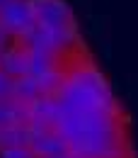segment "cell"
Here are the masks:
<instances>
[{"label": "cell", "instance_id": "7c38bea8", "mask_svg": "<svg viewBox=\"0 0 138 158\" xmlns=\"http://www.w3.org/2000/svg\"><path fill=\"white\" fill-rule=\"evenodd\" d=\"M63 158H75V156H73V153H68V156H63Z\"/></svg>", "mask_w": 138, "mask_h": 158}, {"label": "cell", "instance_id": "8992f818", "mask_svg": "<svg viewBox=\"0 0 138 158\" xmlns=\"http://www.w3.org/2000/svg\"><path fill=\"white\" fill-rule=\"evenodd\" d=\"M12 98L20 100V102H27V105L37 102V100L41 98V90H39L37 78H32V76L17 78V80H15V93H12Z\"/></svg>", "mask_w": 138, "mask_h": 158}, {"label": "cell", "instance_id": "ba28073f", "mask_svg": "<svg viewBox=\"0 0 138 158\" xmlns=\"http://www.w3.org/2000/svg\"><path fill=\"white\" fill-rule=\"evenodd\" d=\"M0 158H37L29 146H12V148H2Z\"/></svg>", "mask_w": 138, "mask_h": 158}, {"label": "cell", "instance_id": "4fadbf2b", "mask_svg": "<svg viewBox=\"0 0 138 158\" xmlns=\"http://www.w3.org/2000/svg\"><path fill=\"white\" fill-rule=\"evenodd\" d=\"M5 2H7V0H0V7H2V5H5Z\"/></svg>", "mask_w": 138, "mask_h": 158}, {"label": "cell", "instance_id": "7a4b0ae2", "mask_svg": "<svg viewBox=\"0 0 138 158\" xmlns=\"http://www.w3.org/2000/svg\"><path fill=\"white\" fill-rule=\"evenodd\" d=\"M29 2H32V12H34V20L39 27L61 29V27L75 24L73 12L65 0H29Z\"/></svg>", "mask_w": 138, "mask_h": 158}, {"label": "cell", "instance_id": "277c9868", "mask_svg": "<svg viewBox=\"0 0 138 158\" xmlns=\"http://www.w3.org/2000/svg\"><path fill=\"white\" fill-rule=\"evenodd\" d=\"M58 61H61V56L49 54V51H27V63H29V73L27 76H32V78L44 76V73L58 68Z\"/></svg>", "mask_w": 138, "mask_h": 158}, {"label": "cell", "instance_id": "5b68a950", "mask_svg": "<svg viewBox=\"0 0 138 158\" xmlns=\"http://www.w3.org/2000/svg\"><path fill=\"white\" fill-rule=\"evenodd\" d=\"M0 141H2V148L29 146V127L27 124H10V127L0 129Z\"/></svg>", "mask_w": 138, "mask_h": 158}, {"label": "cell", "instance_id": "9c48e42d", "mask_svg": "<svg viewBox=\"0 0 138 158\" xmlns=\"http://www.w3.org/2000/svg\"><path fill=\"white\" fill-rule=\"evenodd\" d=\"M15 93V78H10L7 73L0 71V102L2 100H10Z\"/></svg>", "mask_w": 138, "mask_h": 158}, {"label": "cell", "instance_id": "6da1fadb", "mask_svg": "<svg viewBox=\"0 0 138 158\" xmlns=\"http://www.w3.org/2000/svg\"><path fill=\"white\" fill-rule=\"evenodd\" d=\"M0 27L7 32V37L12 41L22 39L29 29L37 27L34 12H32V2L29 0H7L0 7Z\"/></svg>", "mask_w": 138, "mask_h": 158}, {"label": "cell", "instance_id": "8fae6325", "mask_svg": "<svg viewBox=\"0 0 138 158\" xmlns=\"http://www.w3.org/2000/svg\"><path fill=\"white\" fill-rule=\"evenodd\" d=\"M10 44H12V39H10V37H7V32L0 27V54H2V51H5Z\"/></svg>", "mask_w": 138, "mask_h": 158}, {"label": "cell", "instance_id": "52a82bcc", "mask_svg": "<svg viewBox=\"0 0 138 158\" xmlns=\"http://www.w3.org/2000/svg\"><path fill=\"white\" fill-rule=\"evenodd\" d=\"M65 68H53V71H49V73H44V76H37V83H39V90L41 95H58V90L63 88V83H65Z\"/></svg>", "mask_w": 138, "mask_h": 158}, {"label": "cell", "instance_id": "30bf717a", "mask_svg": "<svg viewBox=\"0 0 138 158\" xmlns=\"http://www.w3.org/2000/svg\"><path fill=\"white\" fill-rule=\"evenodd\" d=\"M10 124H15L12 110H10V100H2V102H0V129H5V127H10Z\"/></svg>", "mask_w": 138, "mask_h": 158}, {"label": "cell", "instance_id": "3957f363", "mask_svg": "<svg viewBox=\"0 0 138 158\" xmlns=\"http://www.w3.org/2000/svg\"><path fill=\"white\" fill-rule=\"evenodd\" d=\"M0 71L7 73L10 78H24L29 73V63H27V49L20 41H12L2 54H0Z\"/></svg>", "mask_w": 138, "mask_h": 158}, {"label": "cell", "instance_id": "5bb4252c", "mask_svg": "<svg viewBox=\"0 0 138 158\" xmlns=\"http://www.w3.org/2000/svg\"><path fill=\"white\" fill-rule=\"evenodd\" d=\"M0 151H2V141H0Z\"/></svg>", "mask_w": 138, "mask_h": 158}]
</instances>
